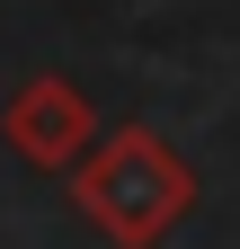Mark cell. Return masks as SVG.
<instances>
[{
  "instance_id": "1",
  "label": "cell",
  "mask_w": 240,
  "mask_h": 249,
  "mask_svg": "<svg viewBox=\"0 0 240 249\" xmlns=\"http://www.w3.org/2000/svg\"><path fill=\"white\" fill-rule=\"evenodd\" d=\"M63 178H71V213L98 240H116V249H160L196 213V160L160 124H116V134H98Z\"/></svg>"
},
{
  "instance_id": "2",
  "label": "cell",
  "mask_w": 240,
  "mask_h": 249,
  "mask_svg": "<svg viewBox=\"0 0 240 249\" xmlns=\"http://www.w3.org/2000/svg\"><path fill=\"white\" fill-rule=\"evenodd\" d=\"M0 142H9L27 169H71L80 151L98 142V107H89L80 80L36 71V80L9 89V107H0Z\"/></svg>"
}]
</instances>
